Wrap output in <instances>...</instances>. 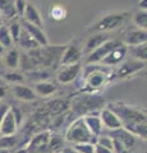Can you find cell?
Masks as SVG:
<instances>
[{"instance_id": "cell-1", "label": "cell", "mask_w": 147, "mask_h": 153, "mask_svg": "<svg viewBox=\"0 0 147 153\" xmlns=\"http://www.w3.org/2000/svg\"><path fill=\"white\" fill-rule=\"evenodd\" d=\"M65 46H39L21 55L19 66L26 71L34 69H56L60 65V59Z\"/></svg>"}, {"instance_id": "cell-2", "label": "cell", "mask_w": 147, "mask_h": 153, "mask_svg": "<svg viewBox=\"0 0 147 153\" xmlns=\"http://www.w3.org/2000/svg\"><path fill=\"white\" fill-rule=\"evenodd\" d=\"M109 66H101L97 64H88L84 68V91L95 92L102 88L109 78Z\"/></svg>"}, {"instance_id": "cell-3", "label": "cell", "mask_w": 147, "mask_h": 153, "mask_svg": "<svg viewBox=\"0 0 147 153\" xmlns=\"http://www.w3.org/2000/svg\"><path fill=\"white\" fill-rule=\"evenodd\" d=\"M97 137H95L88 130V128L84 123L83 117H77L72 121V124L68 126L65 131V140L73 144L77 143H93L96 144Z\"/></svg>"}, {"instance_id": "cell-4", "label": "cell", "mask_w": 147, "mask_h": 153, "mask_svg": "<svg viewBox=\"0 0 147 153\" xmlns=\"http://www.w3.org/2000/svg\"><path fill=\"white\" fill-rule=\"evenodd\" d=\"M106 107H109L116 114V116L120 119L122 126L124 124L129 123H136V121H146V114L142 110L129 106L123 102H110Z\"/></svg>"}, {"instance_id": "cell-5", "label": "cell", "mask_w": 147, "mask_h": 153, "mask_svg": "<svg viewBox=\"0 0 147 153\" xmlns=\"http://www.w3.org/2000/svg\"><path fill=\"white\" fill-rule=\"evenodd\" d=\"M131 13L129 12H114V13H107L102 16L95 25V30L98 32H109L118 30L124 26V23L129 19Z\"/></svg>"}, {"instance_id": "cell-6", "label": "cell", "mask_w": 147, "mask_h": 153, "mask_svg": "<svg viewBox=\"0 0 147 153\" xmlns=\"http://www.w3.org/2000/svg\"><path fill=\"white\" fill-rule=\"evenodd\" d=\"M104 105L102 98L97 97V96H81V97H77L72 102L70 107H72L73 112L75 115H78L79 117H82V115H90L93 114V111L96 110H100Z\"/></svg>"}, {"instance_id": "cell-7", "label": "cell", "mask_w": 147, "mask_h": 153, "mask_svg": "<svg viewBox=\"0 0 147 153\" xmlns=\"http://www.w3.org/2000/svg\"><path fill=\"white\" fill-rule=\"evenodd\" d=\"M145 68H146L145 61H138L134 59L123 61V63L119 64V66H118V69H116V78H119V79L129 78V76L142 71Z\"/></svg>"}, {"instance_id": "cell-8", "label": "cell", "mask_w": 147, "mask_h": 153, "mask_svg": "<svg viewBox=\"0 0 147 153\" xmlns=\"http://www.w3.org/2000/svg\"><path fill=\"white\" fill-rule=\"evenodd\" d=\"M123 42L118 40H107L106 42H104L101 46H98L97 49H95L92 52H90V55L87 56V63L88 64H98L101 63V60L105 57L111 50H114L115 47L120 46Z\"/></svg>"}, {"instance_id": "cell-9", "label": "cell", "mask_w": 147, "mask_h": 153, "mask_svg": "<svg viewBox=\"0 0 147 153\" xmlns=\"http://www.w3.org/2000/svg\"><path fill=\"white\" fill-rule=\"evenodd\" d=\"M81 71H82V68H81L79 63L72 64V65H63L58 70L56 79H58V82L61 84H69L78 78Z\"/></svg>"}, {"instance_id": "cell-10", "label": "cell", "mask_w": 147, "mask_h": 153, "mask_svg": "<svg viewBox=\"0 0 147 153\" xmlns=\"http://www.w3.org/2000/svg\"><path fill=\"white\" fill-rule=\"evenodd\" d=\"M82 49L77 44H70L68 46H65L64 52L61 55L60 59V66L63 65H72L79 63L81 57H82Z\"/></svg>"}, {"instance_id": "cell-11", "label": "cell", "mask_w": 147, "mask_h": 153, "mask_svg": "<svg viewBox=\"0 0 147 153\" xmlns=\"http://www.w3.org/2000/svg\"><path fill=\"white\" fill-rule=\"evenodd\" d=\"M125 56H127V46H124V44H122L120 46L115 47L114 50L109 52L101 60V63L105 66H115V65H119L120 63H123Z\"/></svg>"}, {"instance_id": "cell-12", "label": "cell", "mask_w": 147, "mask_h": 153, "mask_svg": "<svg viewBox=\"0 0 147 153\" xmlns=\"http://www.w3.org/2000/svg\"><path fill=\"white\" fill-rule=\"evenodd\" d=\"M100 120L102 123V126H105L107 130H115V129L122 128L120 119L116 116V114L111 111L109 107H104L100 111Z\"/></svg>"}, {"instance_id": "cell-13", "label": "cell", "mask_w": 147, "mask_h": 153, "mask_svg": "<svg viewBox=\"0 0 147 153\" xmlns=\"http://www.w3.org/2000/svg\"><path fill=\"white\" fill-rule=\"evenodd\" d=\"M113 139H115L118 142H120L123 146H124L127 149H133L134 144H136V137L133 134H131L128 130H125L124 128H119L115 129V130H110V134H109Z\"/></svg>"}, {"instance_id": "cell-14", "label": "cell", "mask_w": 147, "mask_h": 153, "mask_svg": "<svg viewBox=\"0 0 147 153\" xmlns=\"http://www.w3.org/2000/svg\"><path fill=\"white\" fill-rule=\"evenodd\" d=\"M17 128L18 124L16 121V117L13 115L12 108L9 107L0 121V134L1 135H13L17 131Z\"/></svg>"}, {"instance_id": "cell-15", "label": "cell", "mask_w": 147, "mask_h": 153, "mask_svg": "<svg viewBox=\"0 0 147 153\" xmlns=\"http://www.w3.org/2000/svg\"><path fill=\"white\" fill-rule=\"evenodd\" d=\"M46 112L50 115V116H59V115L65 114L70 107V102L68 100H61V98H55L51 100L46 103Z\"/></svg>"}, {"instance_id": "cell-16", "label": "cell", "mask_w": 147, "mask_h": 153, "mask_svg": "<svg viewBox=\"0 0 147 153\" xmlns=\"http://www.w3.org/2000/svg\"><path fill=\"white\" fill-rule=\"evenodd\" d=\"M21 26H22V28H23V30H25L26 32H28V35H30L32 38H34V40H35L40 46H46V45H49V40H47V37H46V35H45V32H44V30H42V28L31 25V23H27V22H25V21H22Z\"/></svg>"}, {"instance_id": "cell-17", "label": "cell", "mask_w": 147, "mask_h": 153, "mask_svg": "<svg viewBox=\"0 0 147 153\" xmlns=\"http://www.w3.org/2000/svg\"><path fill=\"white\" fill-rule=\"evenodd\" d=\"M23 21L27 22V23H31L34 26H37L40 28H44V21H42V17L34 4L31 3H27L26 9H25V13H23Z\"/></svg>"}, {"instance_id": "cell-18", "label": "cell", "mask_w": 147, "mask_h": 153, "mask_svg": "<svg viewBox=\"0 0 147 153\" xmlns=\"http://www.w3.org/2000/svg\"><path fill=\"white\" fill-rule=\"evenodd\" d=\"M13 94L17 100H21V101H25V102H30V101H34L36 100V93L35 91L30 88L28 85L25 84H16L13 87Z\"/></svg>"}, {"instance_id": "cell-19", "label": "cell", "mask_w": 147, "mask_h": 153, "mask_svg": "<svg viewBox=\"0 0 147 153\" xmlns=\"http://www.w3.org/2000/svg\"><path fill=\"white\" fill-rule=\"evenodd\" d=\"M107 40H110L107 32H97L93 33L88 37V40L86 41V46H84V51L86 52H92L95 49H97L98 46H101L104 42H106Z\"/></svg>"}, {"instance_id": "cell-20", "label": "cell", "mask_w": 147, "mask_h": 153, "mask_svg": "<svg viewBox=\"0 0 147 153\" xmlns=\"http://www.w3.org/2000/svg\"><path fill=\"white\" fill-rule=\"evenodd\" d=\"M83 120H84V123H86L88 130L91 131L92 135L98 137V135H101L102 134L104 126H102V123H101L98 115H96V114L86 115V116H83Z\"/></svg>"}, {"instance_id": "cell-21", "label": "cell", "mask_w": 147, "mask_h": 153, "mask_svg": "<svg viewBox=\"0 0 147 153\" xmlns=\"http://www.w3.org/2000/svg\"><path fill=\"white\" fill-rule=\"evenodd\" d=\"M147 41V33L145 30H132L127 33L125 36V40H124V44L127 46H136V45H141V44H145Z\"/></svg>"}, {"instance_id": "cell-22", "label": "cell", "mask_w": 147, "mask_h": 153, "mask_svg": "<svg viewBox=\"0 0 147 153\" xmlns=\"http://www.w3.org/2000/svg\"><path fill=\"white\" fill-rule=\"evenodd\" d=\"M19 60H21V54L17 49H8L3 54V64L9 69H17L19 66Z\"/></svg>"}, {"instance_id": "cell-23", "label": "cell", "mask_w": 147, "mask_h": 153, "mask_svg": "<svg viewBox=\"0 0 147 153\" xmlns=\"http://www.w3.org/2000/svg\"><path fill=\"white\" fill-rule=\"evenodd\" d=\"M123 128L128 130L131 134H133L136 138H141V139H146L147 135V128H146V121H136V123H129L124 124Z\"/></svg>"}, {"instance_id": "cell-24", "label": "cell", "mask_w": 147, "mask_h": 153, "mask_svg": "<svg viewBox=\"0 0 147 153\" xmlns=\"http://www.w3.org/2000/svg\"><path fill=\"white\" fill-rule=\"evenodd\" d=\"M34 91H35L36 96H40V97H49V96H53L56 92V85L54 83L49 82V80H44V82L35 83Z\"/></svg>"}, {"instance_id": "cell-25", "label": "cell", "mask_w": 147, "mask_h": 153, "mask_svg": "<svg viewBox=\"0 0 147 153\" xmlns=\"http://www.w3.org/2000/svg\"><path fill=\"white\" fill-rule=\"evenodd\" d=\"M127 55L132 56V59L138 60V61H145L147 60V44H141L136 46H128L127 47Z\"/></svg>"}, {"instance_id": "cell-26", "label": "cell", "mask_w": 147, "mask_h": 153, "mask_svg": "<svg viewBox=\"0 0 147 153\" xmlns=\"http://www.w3.org/2000/svg\"><path fill=\"white\" fill-rule=\"evenodd\" d=\"M25 75L27 76V79L30 82L39 83V82H44V80H49L51 78V71L50 69H34L26 71Z\"/></svg>"}, {"instance_id": "cell-27", "label": "cell", "mask_w": 147, "mask_h": 153, "mask_svg": "<svg viewBox=\"0 0 147 153\" xmlns=\"http://www.w3.org/2000/svg\"><path fill=\"white\" fill-rule=\"evenodd\" d=\"M17 44L19 45L21 47H23V49H26L27 51L34 50V49H36V47L40 46V45L34 40V38H32L30 35H28V32H26L25 30H23V28H22V31H21L19 37H18Z\"/></svg>"}, {"instance_id": "cell-28", "label": "cell", "mask_w": 147, "mask_h": 153, "mask_svg": "<svg viewBox=\"0 0 147 153\" xmlns=\"http://www.w3.org/2000/svg\"><path fill=\"white\" fill-rule=\"evenodd\" d=\"M0 14L8 18H14L17 16L14 10V0H0Z\"/></svg>"}, {"instance_id": "cell-29", "label": "cell", "mask_w": 147, "mask_h": 153, "mask_svg": "<svg viewBox=\"0 0 147 153\" xmlns=\"http://www.w3.org/2000/svg\"><path fill=\"white\" fill-rule=\"evenodd\" d=\"M50 139V134L49 131H44L40 133L39 135H36L31 142V148H35V149H41L42 147H47V143Z\"/></svg>"}, {"instance_id": "cell-30", "label": "cell", "mask_w": 147, "mask_h": 153, "mask_svg": "<svg viewBox=\"0 0 147 153\" xmlns=\"http://www.w3.org/2000/svg\"><path fill=\"white\" fill-rule=\"evenodd\" d=\"M0 45H1L5 50L12 49V46H13L12 36H10V33H9L8 27H5V26L0 27Z\"/></svg>"}, {"instance_id": "cell-31", "label": "cell", "mask_w": 147, "mask_h": 153, "mask_svg": "<svg viewBox=\"0 0 147 153\" xmlns=\"http://www.w3.org/2000/svg\"><path fill=\"white\" fill-rule=\"evenodd\" d=\"M4 80H7L8 83L10 84H23L25 83V75H23L22 73H18V71H7L5 74H4Z\"/></svg>"}, {"instance_id": "cell-32", "label": "cell", "mask_w": 147, "mask_h": 153, "mask_svg": "<svg viewBox=\"0 0 147 153\" xmlns=\"http://www.w3.org/2000/svg\"><path fill=\"white\" fill-rule=\"evenodd\" d=\"M133 21H134V25L137 26V28L146 31V28H147V12L138 9L133 16Z\"/></svg>"}, {"instance_id": "cell-33", "label": "cell", "mask_w": 147, "mask_h": 153, "mask_svg": "<svg viewBox=\"0 0 147 153\" xmlns=\"http://www.w3.org/2000/svg\"><path fill=\"white\" fill-rule=\"evenodd\" d=\"M17 146V138L16 135H3L0 138V149L9 151Z\"/></svg>"}, {"instance_id": "cell-34", "label": "cell", "mask_w": 147, "mask_h": 153, "mask_svg": "<svg viewBox=\"0 0 147 153\" xmlns=\"http://www.w3.org/2000/svg\"><path fill=\"white\" fill-rule=\"evenodd\" d=\"M8 30H9V33H10V36H12L13 44H14V42L17 44L18 37H19L21 31H22V26H21V23H19V22H17V21H13V22L10 23V25H9Z\"/></svg>"}, {"instance_id": "cell-35", "label": "cell", "mask_w": 147, "mask_h": 153, "mask_svg": "<svg viewBox=\"0 0 147 153\" xmlns=\"http://www.w3.org/2000/svg\"><path fill=\"white\" fill-rule=\"evenodd\" d=\"M74 151L78 153H93L95 144L93 143H77L74 144Z\"/></svg>"}, {"instance_id": "cell-36", "label": "cell", "mask_w": 147, "mask_h": 153, "mask_svg": "<svg viewBox=\"0 0 147 153\" xmlns=\"http://www.w3.org/2000/svg\"><path fill=\"white\" fill-rule=\"evenodd\" d=\"M96 144L102 146V147H105V148H109V149L113 151V138H111L110 135H105V134H101V135L97 137Z\"/></svg>"}, {"instance_id": "cell-37", "label": "cell", "mask_w": 147, "mask_h": 153, "mask_svg": "<svg viewBox=\"0 0 147 153\" xmlns=\"http://www.w3.org/2000/svg\"><path fill=\"white\" fill-rule=\"evenodd\" d=\"M47 147L50 148L51 151H56V149H60L63 148V139L59 137H50L49 143H47Z\"/></svg>"}, {"instance_id": "cell-38", "label": "cell", "mask_w": 147, "mask_h": 153, "mask_svg": "<svg viewBox=\"0 0 147 153\" xmlns=\"http://www.w3.org/2000/svg\"><path fill=\"white\" fill-rule=\"evenodd\" d=\"M26 5H27L26 0H14V10H16V14L22 17L23 13H25Z\"/></svg>"}, {"instance_id": "cell-39", "label": "cell", "mask_w": 147, "mask_h": 153, "mask_svg": "<svg viewBox=\"0 0 147 153\" xmlns=\"http://www.w3.org/2000/svg\"><path fill=\"white\" fill-rule=\"evenodd\" d=\"M113 152L114 153H132L131 149H127L120 142H118L115 139H113Z\"/></svg>"}, {"instance_id": "cell-40", "label": "cell", "mask_w": 147, "mask_h": 153, "mask_svg": "<svg viewBox=\"0 0 147 153\" xmlns=\"http://www.w3.org/2000/svg\"><path fill=\"white\" fill-rule=\"evenodd\" d=\"M12 111H13L14 117H16L17 124L19 125V124L22 123V112H21V110H19V108H17V107H12Z\"/></svg>"}, {"instance_id": "cell-41", "label": "cell", "mask_w": 147, "mask_h": 153, "mask_svg": "<svg viewBox=\"0 0 147 153\" xmlns=\"http://www.w3.org/2000/svg\"><path fill=\"white\" fill-rule=\"evenodd\" d=\"M93 153H114L111 149L109 148H105L102 146H98V144H95V152Z\"/></svg>"}, {"instance_id": "cell-42", "label": "cell", "mask_w": 147, "mask_h": 153, "mask_svg": "<svg viewBox=\"0 0 147 153\" xmlns=\"http://www.w3.org/2000/svg\"><path fill=\"white\" fill-rule=\"evenodd\" d=\"M8 108H9V106L0 103V121H1V119H3V116H4V114L7 112V110H8Z\"/></svg>"}, {"instance_id": "cell-43", "label": "cell", "mask_w": 147, "mask_h": 153, "mask_svg": "<svg viewBox=\"0 0 147 153\" xmlns=\"http://www.w3.org/2000/svg\"><path fill=\"white\" fill-rule=\"evenodd\" d=\"M138 9H141V10H146L147 9V0H140Z\"/></svg>"}, {"instance_id": "cell-44", "label": "cell", "mask_w": 147, "mask_h": 153, "mask_svg": "<svg viewBox=\"0 0 147 153\" xmlns=\"http://www.w3.org/2000/svg\"><path fill=\"white\" fill-rule=\"evenodd\" d=\"M7 96V89L5 87H3V85H0V100H3L4 97Z\"/></svg>"}, {"instance_id": "cell-45", "label": "cell", "mask_w": 147, "mask_h": 153, "mask_svg": "<svg viewBox=\"0 0 147 153\" xmlns=\"http://www.w3.org/2000/svg\"><path fill=\"white\" fill-rule=\"evenodd\" d=\"M4 52H5V49H4V47H3L1 45H0V56H3Z\"/></svg>"}, {"instance_id": "cell-46", "label": "cell", "mask_w": 147, "mask_h": 153, "mask_svg": "<svg viewBox=\"0 0 147 153\" xmlns=\"http://www.w3.org/2000/svg\"><path fill=\"white\" fill-rule=\"evenodd\" d=\"M4 26V22H3V17H1V14H0V27Z\"/></svg>"}, {"instance_id": "cell-47", "label": "cell", "mask_w": 147, "mask_h": 153, "mask_svg": "<svg viewBox=\"0 0 147 153\" xmlns=\"http://www.w3.org/2000/svg\"><path fill=\"white\" fill-rule=\"evenodd\" d=\"M3 66V60H1V57H0V68Z\"/></svg>"}]
</instances>
